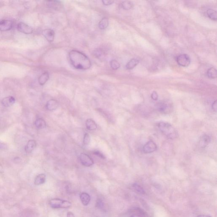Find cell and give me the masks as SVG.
Returning a JSON list of instances; mask_svg holds the SVG:
<instances>
[{
    "label": "cell",
    "mask_w": 217,
    "mask_h": 217,
    "mask_svg": "<svg viewBox=\"0 0 217 217\" xmlns=\"http://www.w3.org/2000/svg\"><path fill=\"white\" fill-rule=\"evenodd\" d=\"M59 106L57 101L54 99H51L47 102L46 104V108L48 110L53 111L56 110Z\"/></svg>",
    "instance_id": "9a60e30c"
},
{
    "label": "cell",
    "mask_w": 217,
    "mask_h": 217,
    "mask_svg": "<svg viewBox=\"0 0 217 217\" xmlns=\"http://www.w3.org/2000/svg\"><path fill=\"white\" fill-rule=\"evenodd\" d=\"M94 153L95 155L98 156V157H100L102 159H105V157L104 156L103 154H102L101 152H99V151H95Z\"/></svg>",
    "instance_id": "4dcf8cb0"
},
{
    "label": "cell",
    "mask_w": 217,
    "mask_h": 217,
    "mask_svg": "<svg viewBox=\"0 0 217 217\" xmlns=\"http://www.w3.org/2000/svg\"><path fill=\"white\" fill-rule=\"evenodd\" d=\"M139 63V61L137 59H132L129 61L126 65V68L128 70H131L135 67Z\"/></svg>",
    "instance_id": "ffe728a7"
},
{
    "label": "cell",
    "mask_w": 217,
    "mask_h": 217,
    "mask_svg": "<svg viewBox=\"0 0 217 217\" xmlns=\"http://www.w3.org/2000/svg\"><path fill=\"white\" fill-rule=\"evenodd\" d=\"M49 79V74L47 72L43 73L42 75L39 77L38 82L39 84L41 85H44L47 82Z\"/></svg>",
    "instance_id": "d6986e66"
},
{
    "label": "cell",
    "mask_w": 217,
    "mask_h": 217,
    "mask_svg": "<svg viewBox=\"0 0 217 217\" xmlns=\"http://www.w3.org/2000/svg\"><path fill=\"white\" fill-rule=\"evenodd\" d=\"M47 5L49 8L55 10H59L62 8V3L59 1H49L47 2Z\"/></svg>",
    "instance_id": "5bb4252c"
},
{
    "label": "cell",
    "mask_w": 217,
    "mask_h": 217,
    "mask_svg": "<svg viewBox=\"0 0 217 217\" xmlns=\"http://www.w3.org/2000/svg\"><path fill=\"white\" fill-rule=\"evenodd\" d=\"M13 26L12 21L9 20H3L0 21V31H8L12 29Z\"/></svg>",
    "instance_id": "ba28073f"
},
{
    "label": "cell",
    "mask_w": 217,
    "mask_h": 217,
    "mask_svg": "<svg viewBox=\"0 0 217 217\" xmlns=\"http://www.w3.org/2000/svg\"><path fill=\"white\" fill-rule=\"evenodd\" d=\"M69 57L72 65L77 69L86 70L91 66L89 58L82 52L77 50H72L69 53Z\"/></svg>",
    "instance_id": "6da1fadb"
},
{
    "label": "cell",
    "mask_w": 217,
    "mask_h": 217,
    "mask_svg": "<svg viewBox=\"0 0 217 217\" xmlns=\"http://www.w3.org/2000/svg\"><path fill=\"white\" fill-rule=\"evenodd\" d=\"M103 203L102 201L101 200H100V199L98 200L97 201L96 206L98 208H99L100 209L103 206Z\"/></svg>",
    "instance_id": "1f68e13d"
},
{
    "label": "cell",
    "mask_w": 217,
    "mask_h": 217,
    "mask_svg": "<svg viewBox=\"0 0 217 217\" xmlns=\"http://www.w3.org/2000/svg\"><path fill=\"white\" fill-rule=\"evenodd\" d=\"M217 101H215L212 104V108L214 111L215 112L217 111Z\"/></svg>",
    "instance_id": "d6a6232c"
},
{
    "label": "cell",
    "mask_w": 217,
    "mask_h": 217,
    "mask_svg": "<svg viewBox=\"0 0 217 217\" xmlns=\"http://www.w3.org/2000/svg\"><path fill=\"white\" fill-rule=\"evenodd\" d=\"M206 14L210 19L215 21L217 20V13L215 10L212 9H208L206 11Z\"/></svg>",
    "instance_id": "7402d4cb"
},
{
    "label": "cell",
    "mask_w": 217,
    "mask_h": 217,
    "mask_svg": "<svg viewBox=\"0 0 217 217\" xmlns=\"http://www.w3.org/2000/svg\"><path fill=\"white\" fill-rule=\"evenodd\" d=\"M90 138L89 134L88 133H85L83 139V143L85 145H88L90 143Z\"/></svg>",
    "instance_id": "83f0119b"
},
{
    "label": "cell",
    "mask_w": 217,
    "mask_h": 217,
    "mask_svg": "<svg viewBox=\"0 0 217 217\" xmlns=\"http://www.w3.org/2000/svg\"><path fill=\"white\" fill-rule=\"evenodd\" d=\"M80 198L82 204L85 206L89 204L91 199L90 195L87 193H81L80 195Z\"/></svg>",
    "instance_id": "2e32d148"
},
{
    "label": "cell",
    "mask_w": 217,
    "mask_h": 217,
    "mask_svg": "<svg viewBox=\"0 0 217 217\" xmlns=\"http://www.w3.org/2000/svg\"><path fill=\"white\" fill-rule=\"evenodd\" d=\"M108 25V19L106 17H104L100 21L99 24H98V26H99L100 29L104 30L107 28Z\"/></svg>",
    "instance_id": "603a6c76"
},
{
    "label": "cell",
    "mask_w": 217,
    "mask_h": 217,
    "mask_svg": "<svg viewBox=\"0 0 217 217\" xmlns=\"http://www.w3.org/2000/svg\"><path fill=\"white\" fill-rule=\"evenodd\" d=\"M42 34L48 42H52L54 41L55 32L53 30L46 29L42 31Z\"/></svg>",
    "instance_id": "9c48e42d"
},
{
    "label": "cell",
    "mask_w": 217,
    "mask_h": 217,
    "mask_svg": "<svg viewBox=\"0 0 217 217\" xmlns=\"http://www.w3.org/2000/svg\"><path fill=\"white\" fill-rule=\"evenodd\" d=\"M157 149L156 144L152 141H149L144 146L143 151L145 154H150L155 152Z\"/></svg>",
    "instance_id": "52a82bcc"
},
{
    "label": "cell",
    "mask_w": 217,
    "mask_h": 217,
    "mask_svg": "<svg viewBox=\"0 0 217 217\" xmlns=\"http://www.w3.org/2000/svg\"><path fill=\"white\" fill-rule=\"evenodd\" d=\"M197 217H212L211 216H210L209 215H199Z\"/></svg>",
    "instance_id": "d590c367"
},
{
    "label": "cell",
    "mask_w": 217,
    "mask_h": 217,
    "mask_svg": "<svg viewBox=\"0 0 217 217\" xmlns=\"http://www.w3.org/2000/svg\"><path fill=\"white\" fill-rule=\"evenodd\" d=\"M122 8L125 10H129L134 7V5L130 1H124L121 4Z\"/></svg>",
    "instance_id": "d4e9b609"
},
{
    "label": "cell",
    "mask_w": 217,
    "mask_h": 217,
    "mask_svg": "<svg viewBox=\"0 0 217 217\" xmlns=\"http://www.w3.org/2000/svg\"><path fill=\"white\" fill-rule=\"evenodd\" d=\"M86 126L87 129L90 131L95 130L97 128L96 123L91 119H87L86 121Z\"/></svg>",
    "instance_id": "ac0fdd59"
},
{
    "label": "cell",
    "mask_w": 217,
    "mask_h": 217,
    "mask_svg": "<svg viewBox=\"0 0 217 217\" xmlns=\"http://www.w3.org/2000/svg\"><path fill=\"white\" fill-rule=\"evenodd\" d=\"M17 29L18 31L26 35L32 34L33 31L31 27L23 22H20L18 23Z\"/></svg>",
    "instance_id": "8992f818"
},
{
    "label": "cell",
    "mask_w": 217,
    "mask_h": 217,
    "mask_svg": "<svg viewBox=\"0 0 217 217\" xmlns=\"http://www.w3.org/2000/svg\"><path fill=\"white\" fill-rule=\"evenodd\" d=\"M176 61L179 65L184 67L189 66L191 63V58L187 54H182L176 57Z\"/></svg>",
    "instance_id": "277c9868"
},
{
    "label": "cell",
    "mask_w": 217,
    "mask_h": 217,
    "mask_svg": "<svg viewBox=\"0 0 217 217\" xmlns=\"http://www.w3.org/2000/svg\"><path fill=\"white\" fill-rule=\"evenodd\" d=\"M15 99L13 96H8L3 98L2 103L5 107H10L15 104Z\"/></svg>",
    "instance_id": "4fadbf2b"
},
{
    "label": "cell",
    "mask_w": 217,
    "mask_h": 217,
    "mask_svg": "<svg viewBox=\"0 0 217 217\" xmlns=\"http://www.w3.org/2000/svg\"><path fill=\"white\" fill-rule=\"evenodd\" d=\"M131 217H143L141 215L138 214H133L131 216Z\"/></svg>",
    "instance_id": "e575fe53"
},
{
    "label": "cell",
    "mask_w": 217,
    "mask_h": 217,
    "mask_svg": "<svg viewBox=\"0 0 217 217\" xmlns=\"http://www.w3.org/2000/svg\"><path fill=\"white\" fill-rule=\"evenodd\" d=\"M46 175L45 174H40L36 177L34 183L36 185H42V184L45 183L46 181Z\"/></svg>",
    "instance_id": "e0dca14e"
},
{
    "label": "cell",
    "mask_w": 217,
    "mask_h": 217,
    "mask_svg": "<svg viewBox=\"0 0 217 217\" xmlns=\"http://www.w3.org/2000/svg\"><path fill=\"white\" fill-rule=\"evenodd\" d=\"M132 188L134 191L138 193H141V194H144L145 193L144 190L143 189L141 186H140L137 183L133 184Z\"/></svg>",
    "instance_id": "484cf974"
},
{
    "label": "cell",
    "mask_w": 217,
    "mask_h": 217,
    "mask_svg": "<svg viewBox=\"0 0 217 217\" xmlns=\"http://www.w3.org/2000/svg\"><path fill=\"white\" fill-rule=\"evenodd\" d=\"M35 124L37 128L38 129H43L46 128V122L44 119L41 118L37 119L35 122Z\"/></svg>",
    "instance_id": "44dd1931"
},
{
    "label": "cell",
    "mask_w": 217,
    "mask_h": 217,
    "mask_svg": "<svg viewBox=\"0 0 217 217\" xmlns=\"http://www.w3.org/2000/svg\"><path fill=\"white\" fill-rule=\"evenodd\" d=\"M67 217H75L74 215V214L73 213L71 212H69L67 213Z\"/></svg>",
    "instance_id": "836d02e7"
},
{
    "label": "cell",
    "mask_w": 217,
    "mask_h": 217,
    "mask_svg": "<svg viewBox=\"0 0 217 217\" xmlns=\"http://www.w3.org/2000/svg\"><path fill=\"white\" fill-rule=\"evenodd\" d=\"M2 165L0 164V171L2 170Z\"/></svg>",
    "instance_id": "8d00e7d4"
},
{
    "label": "cell",
    "mask_w": 217,
    "mask_h": 217,
    "mask_svg": "<svg viewBox=\"0 0 217 217\" xmlns=\"http://www.w3.org/2000/svg\"><path fill=\"white\" fill-rule=\"evenodd\" d=\"M80 160L82 165L87 167L92 166L94 164L93 159L85 153H82L80 155Z\"/></svg>",
    "instance_id": "5b68a950"
},
{
    "label": "cell",
    "mask_w": 217,
    "mask_h": 217,
    "mask_svg": "<svg viewBox=\"0 0 217 217\" xmlns=\"http://www.w3.org/2000/svg\"><path fill=\"white\" fill-rule=\"evenodd\" d=\"M156 107L161 113H167L169 112V106L165 102H159L156 105Z\"/></svg>",
    "instance_id": "30bf717a"
},
{
    "label": "cell",
    "mask_w": 217,
    "mask_h": 217,
    "mask_svg": "<svg viewBox=\"0 0 217 217\" xmlns=\"http://www.w3.org/2000/svg\"><path fill=\"white\" fill-rule=\"evenodd\" d=\"M210 141L211 138L207 134L203 135L200 138V141H199V146L201 148H205L210 142Z\"/></svg>",
    "instance_id": "7c38bea8"
},
{
    "label": "cell",
    "mask_w": 217,
    "mask_h": 217,
    "mask_svg": "<svg viewBox=\"0 0 217 217\" xmlns=\"http://www.w3.org/2000/svg\"><path fill=\"white\" fill-rule=\"evenodd\" d=\"M207 75L209 78L211 79H215L217 77V70L214 68H210L208 70Z\"/></svg>",
    "instance_id": "cb8c5ba5"
},
{
    "label": "cell",
    "mask_w": 217,
    "mask_h": 217,
    "mask_svg": "<svg viewBox=\"0 0 217 217\" xmlns=\"http://www.w3.org/2000/svg\"><path fill=\"white\" fill-rule=\"evenodd\" d=\"M151 97H152V99L154 100V101H157L158 98V95L157 92L155 91L152 92Z\"/></svg>",
    "instance_id": "f546056e"
},
{
    "label": "cell",
    "mask_w": 217,
    "mask_h": 217,
    "mask_svg": "<svg viewBox=\"0 0 217 217\" xmlns=\"http://www.w3.org/2000/svg\"><path fill=\"white\" fill-rule=\"evenodd\" d=\"M49 205L53 208H68L71 207L72 203L68 200L55 198L50 200Z\"/></svg>",
    "instance_id": "3957f363"
},
{
    "label": "cell",
    "mask_w": 217,
    "mask_h": 217,
    "mask_svg": "<svg viewBox=\"0 0 217 217\" xmlns=\"http://www.w3.org/2000/svg\"><path fill=\"white\" fill-rule=\"evenodd\" d=\"M37 143L35 140H29L25 147V151L27 153H30L36 147Z\"/></svg>",
    "instance_id": "8fae6325"
},
{
    "label": "cell",
    "mask_w": 217,
    "mask_h": 217,
    "mask_svg": "<svg viewBox=\"0 0 217 217\" xmlns=\"http://www.w3.org/2000/svg\"><path fill=\"white\" fill-rule=\"evenodd\" d=\"M110 64L111 68L114 70H118L121 66L119 62H118L117 60H115V59L111 60L110 62Z\"/></svg>",
    "instance_id": "4316f807"
},
{
    "label": "cell",
    "mask_w": 217,
    "mask_h": 217,
    "mask_svg": "<svg viewBox=\"0 0 217 217\" xmlns=\"http://www.w3.org/2000/svg\"><path fill=\"white\" fill-rule=\"evenodd\" d=\"M158 127L161 132L168 138L174 139L178 136V134L175 128L169 123L160 122L158 124Z\"/></svg>",
    "instance_id": "7a4b0ae2"
},
{
    "label": "cell",
    "mask_w": 217,
    "mask_h": 217,
    "mask_svg": "<svg viewBox=\"0 0 217 217\" xmlns=\"http://www.w3.org/2000/svg\"><path fill=\"white\" fill-rule=\"evenodd\" d=\"M103 5L105 6H109L112 5L114 2L113 1H111V0H104L102 1Z\"/></svg>",
    "instance_id": "f1b7e54d"
}]
</instances>
